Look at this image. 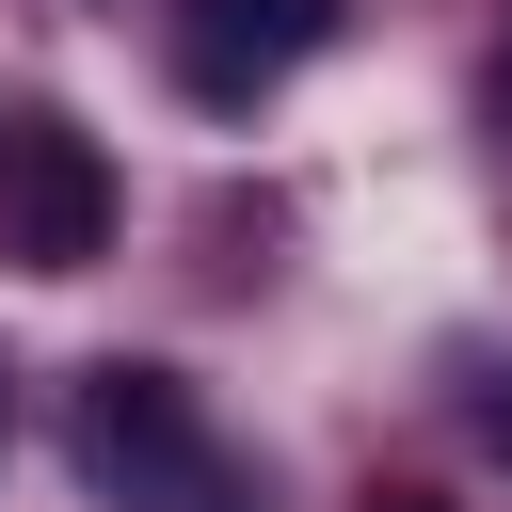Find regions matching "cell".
Instances as JSON below:
<instances>
[{"instance_id":"cell-2","label":"cell","mask_w":512,"mask_h":512,"mask_svg":"<svg viewBox=\"0 0 512 512\" xmlns=\"http://www.w3.org/2000/svg\"><path fill=\"white\" fill-rule=\"evenodd\" d=\"M112 160H96V128H64V112H16L0 128V256L16 272H96L112 256Z\"/></svg>"},{"instance_id":"cell-5","label":"cell","mask_w":512,"mask_h":512,"mask_svg":"<svg viewBox=\"0 0 512 512\" xmlns=\"http://www.w3.org/2000/svg\"><path fill=\"white\" fill-rule=\"evenodd\" d=\"M480 448H512V384H496V400H480Z\"/></svg>"},{"instance_id":"cell-1","label":"cell","mask_w":512,"mask_h":512,"mask_svg":"<svg viewBox=\"0 0 512 512\" xmlns=\"http://www.w3.org/2000/svg\"><path fill=\"white\" fill-rule=\"evenodd\" d=\"M64 448H80V480H96L112 512H240V464H224L208 400H192L160 352H112V368H80V400H64Z\"/></svg>"},{"instance_id":"cell-3","label":"cell","mask_w":512,"mask_h":512,"mask_svg":"<svg viewBox=\"0 0 512 512\" xmlns=\"http://www.w3.org/2000/svg\"><path fill=\"white\" fill-rule=\"evenodd\" d=\"M320 32H336V0H176V80L208 112H256Z\"/></svg>"},{"instance_id":"cell-4","label":"cell","mask_w":512,"mask_h":512,"mask_svg":"<svg viewBox=\"0 0 512 512\" xmlns=\"http://www.w3.org/2000/svg\"><path fill=\"white\" fill-rule=\"evenodd\" d=\"M368 512H448V496L432 480H368Z\"/></svg>"},{"instance_id":"cell-6","label":"cell","mask_w":512,"mask_h":512,"mask_svg":"<svg viewBox=\"0 0 512 512\" xmlns=\"http://www.w3.org/2000/svg\"><path fill=\"white\" fill-rule=\"evenodd\" d=\"M496 112H512V64H496Z\"/></svg>"}]
</instances>
